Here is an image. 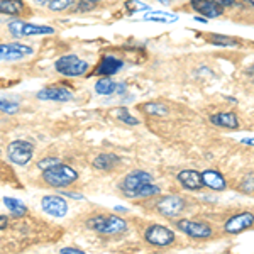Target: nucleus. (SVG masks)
<instances>
[{
    "label": "nucleus",
    "instance_id": "4c0bfd02",
    "mask_svg": "<svg viewBox=\"0 0 254 254\" xmlns=\"http://www.w3.org/2000/svg\"><path fill=\"white\" fill-rule=\"evenodd\" d=\"M159 3H163V5H170V3H173L175 0H158Z\"/></svg>",
    "mask_w": 254,
    "mask_h": 254
},
{
    "label": "nucleus",
    "instance_id": "9b49d317",
    "mask_svg": "<svg viewBox=\"0 0 254 254\" xmlns=\"http://www.w3.org/2000/svg\"><path fill=\"white\" fill-rule=\"evenodd\" d=\"M34 55L31 46L20 43H0V63L2 61H20Z\"/></svg>",
    "mask_w": 254,
    "mask_h": 254
},
{
    "label": "nucleus",
    "instance_id": "bb28decb",
    "mask_svg": "<svg viewBox=\"0 0 254 254\" xmlns=\"http://www.w3.org/2000/svg\"><path fill=\"white\" fill-rule=\"evenodd\" d=\"M75 5V0H51L48 3V9L51 12H64Z\"/></svg>",
    "mask_w": 254,
    "mask_h": 254
},
{
    "label": "nucleus",
    "instance_id": "9d476101",
    "mask_svg": "<svg viewBox=\"0 0 254 254\" xmlns=\"http://www.w3.org/2000/svg\"><path fill=\"white\" fill-rule=\"evenodd\" d=\"M254 225V214L249 210L239 212L236 215H231L227 220L224 222V232L229 236H237L241 232L248 231Z\"/></svg>",
    "mask_w": 254,
    "mask_h": 254
},
{
    "label": "nucleus",
    "instance_id": "4468645a",
    "mask_svg": "<svg viewBox=\"0 0 254 254\" xmlns=\"http://www.w3.org/2000/svg\"><path fill=\"white\" fill-rule=\"evenodd\" d=\"M176 182L188 191H198L205 188L202 182V173L196 170H182L176 175Z\"/></svg>",
    "mask_w": 254,
    "mask_h": 254
},
{
    "label": "nucleus",
    "instance_id": "412c9836",
    "mask_svg": "<svg viewBox=\"0 0 254 254\" xmlns=\"http://www.w3.org/2000/svg\"><path fill=\"white\" fill-rule=\"evenodd\" d=\"M24 10H26V5L22 0H0V14L17 17Z\"/></svg>",
    "mask_w": 254,
    "mask_h": 254
},
{
    "label": "nucleus",
    "instance_id": "f257e3e1",
    "mask_svg": "<svg viewBox=\"0 0 254 254\" xmlns=\"http://www.w3.org/2000/svg\"><path fill=\"white\" fill-rule=\"evenodd\" d=\"M43 180L51 188H66L78 180V173L71 166L58 163V165L43 170Z\"/></svg>",
    "mask_w": 254,
    "mask_h": 254
},
{
    "label": "nucleus",
    "instance_id": "f8f14e48",
    "mask_svg": "<svg viewBox=\"0 0 254 254\" xmlns=\"http://www.w3.org/2000/svg\"><path fill=\"white\" fill-rule=\"evenodd\" d=\"M190 7L205 19H217L225 10L220 0H190Z\"/></svg>",
    "mask_w": 254,
    "mask_h": 254
},
{
    "label": "nucleus",
    "instance_id": "c9c22d12",
    "mask_svg": "<svg viewBox=\"0 0 254 254\" xmlns=\"http://www.w3.org/2000/svg\"><path fill=\"white\" fill-rule=\"evenodd\" d=\"M241 142H243V144H246V146H254V137H244Z\"/></svg>",
    "mask_w": 254,
    "mask_h": 254
},
{
    "label": "nucleus",
    "instance_id": "cd10ccee",
    "mask_svg": "<svg viewBox=\"0 0 254 254\" xmlns=\"http://www.w3.org/2000/svg\"><path fill=\"white\" fill-rule=\"evenodd\" d=\"M124 7L127 9V12H130V14H134V12H147L151 9L147 3L141 2V0H127L124 3Z\"/></svg>",
    "mask_w": 254,
    "mask_h": 254
},
{
    "label": "nucleus",
    "instance_id": "dca6fc26",
    "mask_svg": "<svg viewBox=\"0 0 254 254\" xmlns=\"http://www.w3.org/2000/svg\"><path fill=\"white\" fill-rule=\"evenodd\" d=\"M122 68H124V61L116 58V56H112V55H107L100 60V63H98V66L93 73H95L97 76H114V75H117Z\"/></svg>",
    "mask_w": 254,
    "mask_h": 254
},
{
    "label": "nucleus",
    "instance_id": "c85d7f7f",
    "mask_svg": "<svg viewBox=\"0 0 254 254\" xmlns=\"http://www.w3.org/2000/svg\"><path fill=\"white\" fill-rule=\"evenodd\" d=\"M239 190L244 191V193H254V175L253 173L244 176V180L239 185Z\"/></svg>",
    "mask_w": 254,
    "mask_h": 254
},
{
    "label": "nucleus",
    "instance_id": "a878e982",
    "mask_svg": "<svg viewBox=\"0 0 254 254\" xmlns=\"http://www.w3.org/2000/svg\"><path fill=\"white\" fill-rule=\"evenodd\" d=\"M142 110H144L146 114H149V116H158V117L168 116V107H166V105L154 104V102H151V104H144V105H142Z\"/></svg>",
    "mask_w": 254,
    "mask_h": 254
},
{
    "label": "nucleus",
    "instance_id": "ea45409f",
    "mask_svg": "<svg viewBox=\"0 0 254 254\" xmlns=\"http://www.w3.org/2000/svg\"><path fill=\"white\" fill-rule=\"evenodd\" d=\"M114 210H116V212H127V208L126 207H116Z\"/></svg>",
    "mask_w": 254,
    "mask_h": 254
},
{
    "label": "nucleus",
    "instance_id": "58836bf2",
    "mask_svg": "<svg viewBox=\"0 0 254 254\" xmlns=\"http://www.w3.org/2000/svg\"><path fill=\"white\" fill-rule=\"evenodd\" d=\"M195 20H198V22H203V24H205L208 19H205V17H202V15H200V17H195Z\"/></svg>",
    "mask_w": 254,
    "mask_h": 254
},
{
    "label": "nucleus",
    "instance_id": "a19ab883",
    "mask_svg": "<svg viewBox=\"0 0 254 254\" xmlns=\"http://www.w3.org/2000/svg\"><path fill=\"white\" fill-rule=\"evenodd\" d=\"M243 2L249 3V5H253V7H254V0H243Z\"/></svg>",
    "mask_w": 254,
    "mask_h": 254
},
{
    "label": "nucleus",
    "instance_id": "2f4dec72",
    "mask_svg": "<svg viewBox=\"0 0 254 254\" xmlns=\"http://www.w3.org/2000/svg\"><path fill=\"white\" fill-rule=\"evenodd\" d=\"M58 163H60L58 158H44L38 163V168H41V170H46V168L55 166V165H58Z\"/></svg>",
    "mask_w": 254,
    "mask_h": 254
},
{
    "label": "nucleus",
    "instance_id": "b1692460",
    "mask_svg": "<svg viewBox=\"0 0 254 254\" xmlns=\"http://www.w3.org/2000/svg\"><path fill=\"white\" fill-rule=\"evenodd\" d=\"M144 20H149V22H165V24H171L178 20V15L171 14V12H163V10H156V12H147L144 15Z\"/></svg>",
    "mask_w": 254,
    "mask_h": 254
},
{
    "label": "nucleus",
    "instance_id": "72a5a7b5",
    "mask_svg": "<svg viewBox=\"0 0 254 254\" xmlns=\"http://www.w3.org/2000/svg\"><path fill=\"white\" fill-rule=\"evenodd\" d=\"M63 195H64V196H68V198H75V200H83V198H85L83 195H80V193H71V191H64Z\"/></svg>",
    "mask_w": 254,
    "mask_h": 254
},
{
    "label": "nucleus",
    "instance_id": "f03ea898",
    "mask_svg": "<svg viewBox=\"0 0 254 254\" xmlns=\"http://www.w3.org/2000/svg\"><path fill=\"white\" fill-rule=\"evenodd\" d=\"M87 227L104 236H116L127 231V222L117 215H95L87 220Z\"/></svg>",
    "mask_w": 254,
    "mask_h": 254
},
{
    "label": "nucleus",
    "instance_id": "393cba45",
    "mask_svg": "<svg viewBox=\"0 0 254 254\" xmlns=\"http://www.w3.org/2000/svg\"><path fill=\"white\" fill-rule=\"evenodd\" d=\"M112 114L119 119V121L124 122V124H127V126H137L139 124V119L134 117L132 114H130L129 110H127V107H117V109H114Z\"/></svg>",
    "mask_w": 254,
    "mask_h": 254
},
{
    "label": "nucleus",
    "instance_id": "f3484780",
    "mask_svg": "<svg viewBox=\"0 0 254 254\" xmlns=\"http://www.w3.org/2000/svg\"><path fill=\"white\" fill-rule=\"evenodd\" d=\"M202 182L203 187L212 191H224L227 188V180L219 170H205L202 171Z\"/></svg>",
    "mask_w": 254,
    "mask_h": 254
},
{
    "label": "nucleus",
    "instance_id": "e433bc0d",
    "mask_svg": "<svg viewBox=\"0 0 254 254\" xmlns=\"http://www.w3.org/2000/svg\"><path fill=\"white\" fill-rule=\"evenodd\" d=\"M224 7H234L236 5V0H220Z\"/></svg>",
    "mask_w": 254,
    "mask_h": 254
},
{
    "label": "nucleus",
    "instance_id": "6ab92c4d",
    "mask_svg": "<svg viewBox=\"0 0 254 254\" xmlns=\"http://www.w3.org/2000/svg\"><path fill=\"white\" fill-rule=\"evenodd\" d=\"M210 122L217 127H224V129L236 130L239 129V119L234 112H217L210 116Z\"/></svg>",
    "mask_w": 254,
    "mask_h": 254
},
{
    "label": "nucleus",
    "instance_id": "2eb2a0df",
    "mask_svg": "<svg viewBox=\"0 0 254 254\" xmlns=\"http://www.w3.org/2000/svg\"><path fill=\"white\" fill-rule=\"evenodd\" d=\"M36 97L44 102H69L73 98V93L66 87H46L39 90Z\"/></svg>",
    "mask_w": 254,
    "mask_h": 254
},
{
    "label": "nucleus",
    "instance_id": "7c9ffc66",
    "mask_svg": "<svg viewBox=\"0 0 254 254\" xmlns=\"http://www.w3.org/2000/svg\"><path fill=\"white\" fill-rule=\"evenodd\" d=\"M95 9V3L88 2V0H80L78 5H76V12H90Z\"/></svg>",
    "mask_w": 254,
    "mask_h": 254
},
{
    "label": "nucleus",
    "instance_id": "423d86ee",
    "mask_svg": "<svg viewBox=\"0 0 254 254\" xmlns=\"http://www.w3.org/2000/svg\"><path fill=\"white\" fill-rule=\"evenodd\" d=\"M144 241L153 248H170L175 244L176 236L170 227L161 224H153L146 229L144 232Z\"/></svg>",
    "mask_w": 254,
    "mask_h": 254
},
{
    "label": "nucleus",
    "instance_id": "c756f323",
    "mask_svg": "<svg viewBox=\"0 0 254 254\" xmlns=\"http://www.w3.org/2000/svg\"><path fill=\"white\" fill-rule=\"evenodd\" d=\"M0 110L5 114H15L19 110V105L12 100H7V98H0Z\"/></svg>",
    "mask_w": 254,
    "mask_h": 254
},
{
    "label": "nucleus",
    "instance_id": "473e14b6",
    "mask_svg": "<svg viewBox=\"0 0 254 254\" xmlns=\"http://www.w3.org/2000/svg\"><path fill=\"white\" fill-rule=\"evenodd\" d=\"M60 253L61 254H83V251L78 249V248H63Z\"/></svg>",
    "mask_w": 254,
    "mask_h": 254
},
{
    "label": "nucleus",
    "instance_id": "6e6552de",
    "mask_svg": "<svg viewBox=\"0 0 254 254\" xmlns=\"http://www.w3.org/2000/svg\"><path fill=\"white\" fill-rule=\"evenodd\" d=\"M32 154H34V146H32L29 141H24V139L12 141L10 144L7 146V158L17 166L29 165Z\"/></svg>",
    "mask_w": 254,
    "mask_h": 254
},
{
    "label": "nucleus",
    "instance_id": "5701e85b",
    "mask_svg": "<svg viewBox=\"0 0 254 254\" xmlns=\"http://www.w3.org/2000/svg\"><path fill=\"white\" fill-rule=\"evenodd\" d=\"M3 205L9 208V212L12 214V217H15V219H19V217H24L27 214V207L24 205L20 200L17 198H10V196H5L3 198Z\"/></svg>",
    "mask_w": 254,
    "mask_h": 254
},
{
    "label": "nucleus",
    "instance_id": "a211bd4d",
    "mask_svg": "<svg viewBox=\"0 0 254 254\" xmlns=\"http://www.w3.org/2000/svg\"><path fill=\"white\" fill-rule=\"evenodd\" d=\"M127 88L126 83H117L110 76H102L95 83V93L98 95H114V93H124Z\"/></svg>",
    "mask_w": 254,
    "mask_h": 254
},
{
    "label": "nucleus",
    "instance_id": "4be33fe9",
    "mask_svg": "<svg viewBox=\"0 0 254 254\" xmlns=\"http://www.w3.org/2000/svg\"><path fill=\"white\" fill-rule=\"evenodd\" d=\"M207 39L210 44H214L217 48H236L239 46V41L231 38V36L224 34H207Z\"/></svg>",
    "mask_w": 254,
    "mask_h": 254
},
{
    "label": "nucleus",
    "instance_id": "0eeeda50",
    "mask_svg": "<svg viewBox=\"0 0 254 254\" xmlns=\"http://www.w3.org/2000/svg\"><path fill=\"white\" fill-rule=\"evenodd\" d=\"M176 227H178V231H182L183 234L190 237V239H196V241L210 239V237L214 236V231H212L210 224L200 222V220L180 219V220H176Z\"/></svg>",
    "mask_w": 254,
    "mask_h": 254
},
{
    "label": "nucleus",
    "instance_id": "f704fd0d",
    "mask_svg": "<svg viewBox=\"0 0 254 254\" xmlns=\"http://www.w3.org/2000/svg\"><path fill=\"white\" fill-rule=\"evenodd\" d=\"M7 224H9V219H7L5 215H0V231H2V229H5Z\"/></svg>",
    "mask_w": 254,
    "mask_h": 254
},
{
    "label": "nucleus",
    "instance_id": "ddd939ff",
    "mask_svg": "<svg viewBox=\"0 0 254 254\" xmlns=\"http://www.w3.org/2000/svg\"><path fill=\"white\" fill-rule=\"evenodd\" d=\"M41 208H43V212H46L48 215L58 217V219L68 214L66 200L60 195H46L44 198H41Z\"/></svg>",
    "mask_w": 254,
    "mask_h": 254
},
{
    "label": "nucleus",
    "instance_id": "20e7f679",
    "mask_svg": "<svg viewBox=\"0 0 254 254\" xmlns=\"http://www.w3.org/2000/svg\"><path fill=\"white\" fill-rule=\"evenodd\" d=\"M7 29L14 38H32V36H48L55 34V27L49 26H38V24L26 22L22 19H10L7 22Z\"/></svg>",
    "mask_w": 254,
    "mask_h": 254
},
{
    "label": "nucleus",
    "instance_id": "39448f33",
    "mask_svg": "<svg viewBox=\"0 0 254 254\" xmlns=\"http://www.w3.org/2000/svg\"><path fill=\"white\" fill-rule=\"evenodd\" d=\"M55 69L63 76H85L90 69V63L76 55H64L55 61Z\"/></svg>",
    "mask_w": 254,
    "mask_h": 254
},
{
    "label": "nucleus",
    "instance_id": "aec40b11",
    "mask_svg": "<svg viewBox=\"0 0 254 254\" xmlns=\"http://www.w3.org/2000/svg\"><path fill=\"white\" fill-rule=\"evenodd\" d=\"M119 163H121V158L117 154H112V153H102L93 159V166L100 171H110L114 170Z\"/></svg>",
    "mask_w": 254,
    "mask_h": 254
},
{
    "label": "nucleus",
    "instance_id": "1a4fd4ad",
    "mask_svg": "<svg viewBox=\"0 0 254 254\" xmlns=\"http://www.w3.org/2000/svg\"><path fill=\"white\" fill-rule=\"evenodd\" d=\"M187 207V202L182 195H166L158 200L156 210L159 215L166 217V219H176L180 214H183Z\"/></svg>",
    "mask_w": 254,
    "mask_h": 254
},
{
    "label": "nucleus",
    "instance_id": "7ed1b4c3",
    "mask_svg": "<svg viewBox=\"0 0 254 254\" xmlns=\"http://www.w3.org/2000/svg\"><path fill=\"white\" fill-rule=\"evenodd\" d=\"M149 182H153V175L142 170H134L122 178V182L119 183V188H121L122 195L127 196V198H139L141 188Z\"/></svg>",
    "mask_w": 254,
    "mask_h": 254
}]
</instances>
